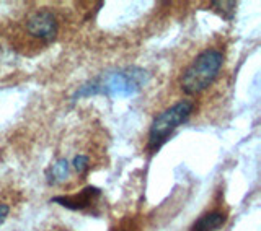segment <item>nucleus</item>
Wrapping results in <instances>:
<instances>
[{"label":"nucleus","mask_w":261,"mask_h":231,"mask_svg":"<svg viewBox=\"0 0 261 231\" xmlns=\"http://www.w3.org/2000/svg\"><path fill=\"white\" fill-rule=\"evenodd\" d=\"M150 75L149 72L139 67H129L124 70L110 73L101 78H96L92 83L82 86V90L77 93V96H92V95H108V96H133L141 90Z\"/></svg>","instance_id":"f257e3e1"},{"label":"nucleus","mask_w":261,"mask_h":231,"mask_svg":"<svg viewBox=\"0 0 261 231\" xmlns=\"http://www.w3.org/2000/svg\"><path fill=\"white\" fill-rule=\"evenodd\" d=\"M224 65V54L219 49H206L196 55L179 78V86L186 95H199L217 78Z\"/></svg>","instance_id":"f03ea898"},{"label":"nucleus","mask_w":261,"mask_h":231,"mask_svg":"<svg viewBox=\"0 0 261 231\" xmlns=\"http://www.w3.org/2000/svg\"><path fill=\"white\" fill-rule=\"evenodd\" d=\"M194 109V103L190 100H183L171 108L160 112L157 118L152 121L149 130V150L157 152L159 148L167 142V138L176 127L185 124Z\"/></svg>","instance_id":"7ed1b4c3"},{"label":"nucleus","mask_w":261,"mask_h":231,"mask_svg":"<svg viewBox=\"0 0 261 231\" xmlns=\"http://www.w3.org/2000/svg\"><path fill=\"white\" fill-rule=\"evenodd\" d=\"M27 31L44 43H53L59 31V24H57L56 16L49 10H39L27 20Z\"/></svg>","instance_id":"20e7f679"},{"label":"nucleus","mask_w":261,"mask_h":231,"mask_svg":"<svg viewBox=\"0 0 261 231\" xmlns=\"http://www.w3.org/2000/svg\"><path fill=\"white\" fill-rule=\"evenodd\" d=\"M101 195V191L98 187H92V186H88L85 187L84 191H80L79 194L75 195H67V197H54V199L51 202H56V204H59L62 205V207L65 209H70V210H84L87 209L88 205H92L93 200L96 199V197H100Z\"/></svg>","instance_id":"39448f33"},{"label":"nucleus","mask_w":261,"mask_h":231,"mask_svg":"<svg viewBox=\"0 0 261 231\" xmlns=\"http://www.w3.org/2000/svg\"><path fill=\"white\" fill-rule=\"evenodd\" d=\"M225 213L220 210H212L201 215L194 221L190 231H217L220 226L225 223Z\"/></svg>","instance_id":"423d86ee"},{"label":"nucleus","mask_w":261,"mask_h":231,"mask_svg":"<svg viewBox=\"0 0 261 231\" xmlns=\"http://www.w3.org/2000/svg\"><path fill=\"white\" fill-rule=\"evenodd\" d=\"M69 171H70L69 161L67 160H59L56 164H53L51 171H49V176H47L49 184L62 183V181H65L69 178Z\"/></svg>","instance_id":"0eeeda50"},{"label":"nucleus","mask_w":261,"mask_h":231,"mask_svg":"<svg viewBox=\"0 0 261 231\" xmlns=\"http://www.w3.org/2000/svg\"><path fill=\"white\" fill-rule=\"evenodd\" d=\"M212 10H214L219 16H222L224 20L230 21L235 15V7L237 4L235 2H212L211 4Z\"/></svg>","instance_id":"6e6552de"},{"label":"nucleus","mask_w":261,"mask_h":231,"mask_svg":"<svg viewBox=\"0 0 261 231\" xmlns=\"http://www.w3.org/2000/svg\"><path fill=\"white\" fill-rule=\"evenodd\" d=\"M73 168L79 172V175H84V172L88 171L90 168V158L87 155H77L75 158H73Z\"/></svg>","instance_id":"1a4fd4ad"},{"label":"nucleus","mask_w":261,"mask_h":231,"mask_svg":"<svg viewBox=\"0 0 261 231\" xmlns=\"http://www.w3.org/2000/svg\"><path fill=\"white\" fill-rule=\"evenodd\" d=\"M8 213H10V207H8L7 204H2V202H0V225H2L4 221L7 220Z\"/></svg>","instance_id":"9d476101"}]
</instances>
